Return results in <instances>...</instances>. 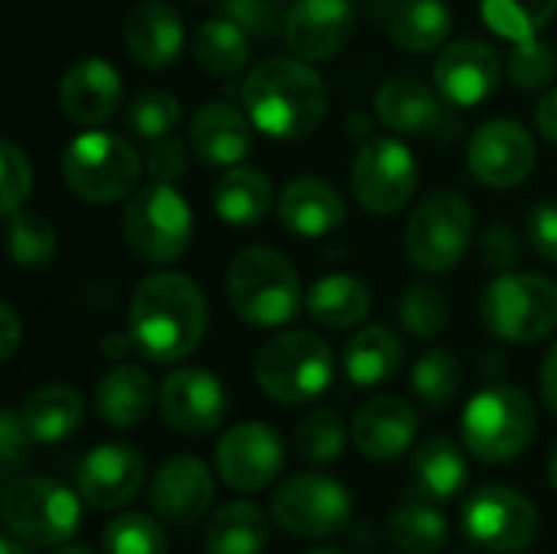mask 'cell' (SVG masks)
<instances>
[{
  "label": "cell",
  "instance_id": "1",
  "mask_svg": "<svg viewBox=\"0 0 557 554\" xmlns=\"http://www.w3.org/2000/svg\"><path fill=\"white\" fill-rule=\"evenodd\" d=\"M206 327L209 307L193 278L160 271L140 281V287L134 291L127 336L147 362H183L202 343Z\"/></svg>",
  "mask_w": 557,
  "mask_h": 554
},
{
  "label": "cell",
  "instance_id": "2",
  "mask_svg": "<svg viewBox=\"0 0 557 554\" xmlns=\"http://www.w3.org/2000/svg\"><path fill=\"white\" fill-rule=\"evenodd\" d=\"M242 101L255 127L274 140L310 137L326 118V85L307 59H264L251 69Z\"/></svg>",
  "mask_w": 557,
  "mask_h": 554
},
{
  "label": "cell",
  "instance_id": "3",
  "mask_svg": "<svg viewBox=\"0 0 557 554\" xmlns=\"http://www.w3.org/2000/svg\"><path fill=\"white\" fill-rule=\"evenodd\" d=\"M225 291L232 310L258 330H277L290 323L307 304L294 264L281 251L261 245L235 255L228 264Z\"/></svg>",
  "mask_w": 557,
  "mask_h": 554
},
{
  "label": "cell",
  "instance_id": "4",
  "mask_svg": "<svg viewBox=\"0 0 557 554\" xmlns=\"http://www.w3.org/2000/svg\"><path fill=\"white\" fill-rule=\"evenodd\" d=\"M336 376V356L317 333H281L261 346L255 359V382L264 395L284 405H310Z\"/></svg>",
  "mask_w": 557,
  "mask_h": 554
},
{
  "label": "cell",
  "instance_id": "5",
  "mask_svg": "<svg viewBox=\"0 0 557 554\" xmlns=\"http://www.w3.org/2000/svg\"><path fill=\"white\" fill-rule=\"evenodd\" d=\"M535 405L516 385H490L463 408V444L486 464L516 460L535 438Z\"/></svg>",
  "mask_w": 557,
  "mask_h": 554
},
{
  "label": "cell",
  "instance_id": "6",
  "mask_svg": "<svg viewBox=\"0 0 557 554\" xmlns=\"http://www.w3.org/2000/svg\"><path fill=\"white\" fill-rule=\"evenodd\" d=\"M121 232L127 248L147 264L176 261L193 238V212L189 202L173 189V183L140 186L121 219Z\"/></svg>",
  "mask_w": 557,
  "mask_h": 554
},
{
  "label": "cell",
  "instance_id": "7",
  "mask_svg": "<svg viewBox=\"0 0 557 554\" xmlns=\"http://www.w3.org/2000/svg\"><path fill=\"white\" fill-rule=\"evenodd\" d=\"M62 180L88 202H117L137 186L140 157L117 134L85 131L62 153Z\"/></svg>",
  "mask_w": 557,
  "mask_h": 554
},
{
  "label": "cell",
  "instance_id": "8",
  "mask_svg": "<svg viewBox=\"0 0 557 554\" xmlns=\"http://www.w3.org/2000/svg\"><path fill=\"white\" fill-rule=\"evenodd\" d=\"M483 323L506 343H539L557 330V284L542 274H499L483 294Z\"/></svg>",
  "mask_w": 557,
  "mask_h": 554
},
{
  "label": "cell",
  "instance_id": "9",
  "mask_svg": "<svg viewBox=\"0 0 557 554\" xmlns=\"http://www.w3.org/2000/svg\"><path fill=\"white\" fill-rule=\"evenodd\" d=\"M473 238V209L463 196L437 189L418 202L408 219L405 251L418 271L447 274L460 264Z\"/></svg>",
  "mask_w": 557,
  "mask_h": 554
},
{
  "label": "cell",
  "instance_id": "10",
  "mask_svg": "<svg viewBox=\"0 0 557 554\" xmlns=\"http://www.w3.org/2000/svg\"><path fill=\"white\" fill-rule=\"evenodd\" d=\"M3 522L29 545H65L82 526L78 496L49 477L10 480L3 490Z\"/></svg>",
  "mask_w": 557,
  "mask_h": 554
},
{
  "label": "cell",
  "instance_id": "11",
  "mask_svg": "<svg viewBox=\"0 0 557 554\" xmlns=\"http://www.w3.org/2000/svg\"><path fill=\"white\" fill-rule=\"evenodd\" d=\"M271 513L274 522L297 539H330L349 522L352 496L333 477L297 473L277 487Z\"/></svg>",
  "mask_w": 557,
  "mask_h": 554
},
{
  "label": "cell",
  "instance_id": "12",
  "mask_svg": "<svg viewBox=\"0 0 557 554\" xmlns=\"http://www.w3.org/2000/svg\"><path fill=\"white\" fill-rule=\"evenodd\" d=\"M463 529L473 545L493 554H516L539 535L535 503L512 487H483L463 506Z\"/></svg>",
  "mask_w": 557,
  "mask_h": 554
},
{
  "label": "cell",
  "instance_id": "13",
  "mask_svg": "<svg viewBox=\"0 0 557 554\" xmlns=\"http://www.w3.org/2000/svg\"><path fill=\"white\" fill-rule=\"evenodd\" d=\"M356 199L375 216L401 212L418 189L414 153L395 137H372L359 147L352 160Z\"/></svg>",
  "mask_w": 557,
  "mask_h": 554
},
{
  "label": "cell",
  "instance_id": "14",
  "mask_svg": "<svg viewBox=\"0 0 557 554\" xmlns=\"http://www.w3.org/2000/svg\"><path fill=\"white\" fill-rule=\"evenodd\" d=\"M215 464L232 490L258 493L277 480L284 467V441L264 421H242L222 434L215 447Z\"/></svg>",
  "mask_w": 557,
  "mask_h": 554
},
{
  "label": "cell",
  "instance_id": "15",
  "mask_svg": "<svg viewBox=\"0 0 557 554\" xmlns=\"http://www.w3.org/2000/svg\"><path fill=\"white\" fill-rule=\"evenodd\" d=\"M535 140L516 121H486L473 131L467 147L470 173L490 189H512L519 186L535 167Z\"/></svg>",
  "mask_w": 557,
  "mask_h": 554
},
{
  "label": "cell",
  "instance_id": "16",
  "mask_svg": "<svg viewBox=\"0 0 557 554\" xmlns=\"http://www.w3.org/2000/svg\"><path fill=\"white\" fill-rule=\"evenodd\" d=\"M160 415L173 431L202 438L222 428L228 415V395L212 372L176 369L160 385Z\"/></svg>",
  "mask_w": 557,
  "mask_h": 554
},
{
  "label": "cell",
  "instance_id": "17",
  "mask_svg": "<svg viewBox=\"0 0 557 554\" xmlns=\"http://www.w3.org/2000/svg\"><path fill=\"white\" fill-rule=\"evenodd\" d=\"M147 480V460L131 444H98L91 447L75 473L78 493L91 509H124Z\"/></svg>",
  "mask_w": 557,
  "mask_h": 554
},
{
  "label": "cell",
  "instance_id": "18",
  "mask_svg": "<svg viewBox=\"0 0 557 554\" xmlns=\"http://www.w3.org/2000/svg\"><path fill=\"white\" fill-rule=\"evenodd\" d=\"M356 33L352 0H294L284 23V39L307 62L333 59Z\"/></svg>",
  "mask_w": 557,
  "mask_h": 554
},
{
  "label": "cell",
  "instance_id": "19",
  "mask_svg": "<svg viewBox=\"0 0 557 554\" xmlns=\"http://www.w3.org/2000/svg\"><path fill=\"white\" fill-rule=\"evenodd\" d=\"M499 52L483 39H457L444 46V52L434 62V82L444 101L457 108L483 104L496 85H499Z\"/></svg>",
  "mask_w": 557,
  "mask_h": 554
},
{
  "label": "cell",
  "instance_id": "20",
  "mask_svg": "<svg viewBox=\"0 0 557 554\" xmlns=\"http://www.w3.org/2000/svg\"><path fill=\"white\" fill-rule=\"evenodd\" d=\"M215 500V480L209 467L193 454H176L163 460V467L153 477L150 503L157 516L170 526H196Z\"/></svg>",
  "mask_w": 557,
  "mask_h": 554
},
{
  "label": "cell",
  "instance_id": "21",
  "mask_svg": "<svg viewBox=\"0 0 557 554\" xmlns=\"http://www.w3.org/2000/svg\"><path fill=\"white\" fill-rule=\"evenodd\" d=\"M124 88L111 62L85 56L69 65L59 85V104L75 124H101L121 108Z\"/></svg>",
  "mask_w": 557,
  "mask_h": 554
},
{
  "label": "cell",
  "instance_id": "22",
  "mask_svg": "<svg viewBox=\"0 0 557 554\" xmlns=\"http://www.w3.org/2000/svg\"><path fill=\"white\" fill-rule=\"evenodd\" d=\"M418 438V415L408 402L382 395L366 402L352 421V441L366 460H398Z\"/></svg>",
  "mask_w": 557,
  "mask_h": 554
},
{
  "label": "cell",
  "instance_id": "23",
  "mask_svg": "<svg viewBox=\"0 0 557 554\" xmlns=\"http://www.w3.org/2000/svg\"><path fill=\"white\" fill-rule=\"evenodd\" d=\"M346 219V202L330 180L297 176L277 196V222L297 238H323Z\"/></svg>",
  "mask_w": 557,
  "mask_h": 554
},
{
  "label": "cell",
  "instance_id": "24",
  "mask_svg": "<svg viewBox=\"0 0 557 554\" xmlns=\"http://www.w3.org/2000/svg\"><path fill=\"white\" fill-rule=\"evenodd\" d=\"M189 144L209 167H238L255 144V121L235 104H202L189 124Z\"/></svg>",
  "mask_w": 557,
  "mask_h": 554
},
{
  "label": "cell",
  "instance_id": "25",
  "mask_svg": "<svg viewBox=\"0 0 557 554\" xmlns=\"http://www.w3.org/2000/svg\"><path fill=\"white\" fill-rule=\"evenodd\" d=\"M183 16L163 0L137 3L124 20V46L144 69H166L183 49Z\"/></svg>",
  "mask_w": 557,
  "mask_h": 554
},
{
  "label": "cell",
  "instance_id": "26",
  "mask_svg": "<svg viewBox=\"0 0 557 554\" xmlns=\"http://www.w3.org/2000/svg\"><path fill=\"white\" fill-rule=\"evenodd\" d=\"M153 382L137 366H117L95 385V411L111 428H137L153 411Z\"/></svg>",
  "mask_w": 557,
  "mask_h": 554
},
{
  "label": "cell",
  "instance_id": "27",
  "mask_svg": "<svg viewBox=\"0 0 557 554\" xmlns=\"http://www.w3.org/2000/svg\"><path fill=\"white\" fill-rule=\"evenodd\" d=\"M20 421L33 444H59L82 428L85 405L82 395L69 385H42L23 402Z\"/></svg>",
  "mask_w": 557,
  "mask_h": 554
},
{
  "label": "cell",
  "instance_id": "28",
  "mask_svg": "<svg viewBox=\"0 0 557 554\" xmlns=\"http://www.w3.org/2000/svg\"><path fill=\"white\" fill-rule=\"evenodd\" d=\"M379 121L395 134H431L444 111L437 95L414 78H392L375 95Z\"/></svg>",
  "mask_w": 557,
  "mask_h": 554
},
{
  "label": "cell",
  "instance_id": "29",
  "mask_svg": "<svg viewBox=\"0 0 557 554\" xmlns=\"http://www.w3.org/2000/svg\"><path fill=\"white\" fill-rule=\"evenodd\" d=\"M274 186L255 167H228L212 186V209L228 225H255L271 212Z\"/></svg>",
  "mask_w": 557,
  "mask_h": 554
},
{
  "label": "cell",
  "instance_id": "30",
  "mask_svg": "<svg viewBox=\"0 0 557 554\" xmlns=\"http://www.w3.org/2000/svg\"><path fill=\"white\" fill-rule=\"evenodd\" d=\"M405 359V346L401 340L385 330V327H366L359 330L346 349H343V372L352 385L359 389H372L388 382Z\"/></svg>",
  "mask_w": 557,
  "mask_h": 554
},
{
  "label": "cell",
  "instance_id": "31",
  "mask_svg": "<svg viewBox=\"0 0 557 554\" xmlns=\"http://www.w3.org/2000/svg\"><path fill=\"white\" fill-rule=\"evenodd\" d=\"M454 26L450 7L444 0H392L385 13V33L411 52L437 49Z\"/></svg>",
  "mask_w": 557,
  "mask_h": 554
},
{
  "label": "cell",
  "instance_id": "32",
  "mask_svg": "<svg viewBox=\"0 0 557 554\" xmlns=\"http://www.w3.org/2000/svg\"><path fill=\"white\" fill-rule=\"evenodd\" d=\"M307 310L320 327L349 330L362 323L372 310V291L359 278L349 274H326L307 294Z\"/></svg>",
  "mask_w": 557,
  "mask_h": 554
},
{
  "label": "cell",
  "instance_id": "33",
  "mask_svg": "<svg viewBox=\"0 0 557 554\" xmlns=\"http://www.w3.org/2000/svg\"><path fill=\"white\" fill-rule=\"evenodd\" d=\"M414 483L431 500H454L470 483V464L450 438H428L414 454Z\"/></svg>",
  "mask_w": 557,
  "mask_h": 554
},
{
  "label": "cell",
  "instance_id": "34",
  "mask_svg": "<svg viewBox=\"0 0 557 554\" xmlns=\"http://www.w3.org/2000/svg\"><path fill=\"white\" fill-rule=\"evenodd\" d=\"M268 545V519L251 503H232L212 516L206 554H261Z\"/></svg>",
  "mask_w": 557,
  "mask_h": 554
},
{
  "label": "cell",
  "instance_id": "35",
  "mask_svg": "<svg viewBox=\"0 0 557 554\" xmlns=\"http://www.w3.org/2000/svg\"><path fill=\"white\" fill-rule=\"evenodd\" d=\"M193 52L206 72L222 75V78L238 75L248 62V33L238 23H232L228 16L225 20H206L196 29Z\"/></svg>",
  "mask_w": 557,
  "mask_h": 554
},
{
  "label": "cell",
  "instance_id": "36",
  "mask_svg": "<svg viewBox=\"0 0 557 554\" xmlns=\"http://www.w3.org/2000/svg\"><path fill=\"white\" fill-rule=\"evenodd\" d=\"M483 20L509 42L535 39L555 16L557 0H480Z\"/></svg>",
  "mask_w": 557,
  "mask_h": 554
},
{
  "label": "cell",
  "instance_id": "37",
  "mask_svg": "<svg viewBox=\"0 0 557 554\" xmlns=\"http://www.w3.org/2000/svg\"><path fill=\"white\" fill-rule=\"evenodd\" d=\"M392 539L408 554L441 552L447 545V519L428 503H405L392 519Z\"/></svg>",
  "mask_w": 557,
  "mask_h": 554
},
{
  "label": "cell",
  "instance_id": "38",
  "mask_svg": "<svg viewBox=\"0 0 557 554\" xmlns=\"http://www.w3.org/2000/svg\"><path fill=\"white\" fill-rule=\"evenodd\" d=\"M7 245L20 268H42L55 255V229L46 216L16 209L7 216Z\"/></svg>",
  "mask_w": 557,
  "mask_h": 554
},
{
  "label": "cell",
  "instance_id": "39",
  "mask_svg": "<svg viewBox=\"0 0 557 554\" xmlns=\"http://www.w3.org/2000/svg\"><path fill=\"white\" fill-rule=\"evenodd\" d=\"M463 385V369L454 353L447 349H431L424 353L414 369H411V389L428 408H444L457 398Z\"/></svg>",
  "mask_w": 557,
  "mask_h": 554
},
{
  "label": "cell",
  "instance_id": "40",
  "mask_svg": "<svg viewBox=\"0 0 557 554\" xmlns=\"http://www.w3.org/2000/svg\"><path fill=\"white\" fill-rule=\"evenodd\" d=\"M104 554H166V535L144 513H121L104 526Z\"/></svg>",
  "mask_w": 557,
  "mask_h": 554
},
{
  "label": "cell",
  "instance_id": "41",
  "mask_svg": "<svg viewBox=\"0 0 557 554\" xmlns=\"http://www.w3.org/2000/svg\"><path fill=\"white\" fill-rule=\"evenodd\" d=\"M447 317H450V304L434 284H414L398 300V320L411 336L434 340L447 327Z\"/></svg>",
  "mask_w": 557,
  "mask_h": 554
},
{
  "label": "cell",
  "instance_id": "42",
  "mask_svg": "<svg viewBox=\"0 0 557 554\" xmlns=\"http://www.w3.org/2000/svg\"><path fill=\"white\" fill-rule=\"evenodd\" d=\"M346 451V424L336 411L323 408L300 421L297 428V454L307 464H333Z\"/></svg>",
  "mask_w": 557,
  "mask_h": 554
},
{
  "label": "cell",
  "instance_id": "43",
  "mask_svg": "<svg viewBox=\"0 0 557 554\" xmlns=\"http://www.w3.org/2000/svg\"><path fill=\"white\" fill-rule=\"evenodd\" d=\"M124 121H127V127L137 137H144V140H163L180 124V101L170 91H160V88L140 91L137 98H131V108H127Z\"/></svg>",
  "mask_w": 557,
  "mask_h": 554
},
{
  "label": "cell",
  "instance_id": "44",
  "mask_svg": "<svg viewBox=\"0 0 557 554\" xmlns=\"http://www.w3.org/2000/svg\"><path fill=\"white\" fill-rule=\"evenodd\" d=\"M557 75V52L542 42L539 36L535 39H522L516 42V49L509 52V78L519 85V88H545L548 82H555Z\"/></svg>",
  "mask_w": 557,
  "mask_h": 554
},
{
  "label": "cell",
  "instance_id": "45",
  "mask_svg": "<svg viewBox=\"0 0 557 554\" xmlns=\"http://www.w3.org/2000/svg\"><path fill=\"white\" fill-rule=\"evenodd\" d=\"M222 10L248 36L274 39L284 29V23H287V10L290 7H284V0H225Z\"/></svg>",
  "mask_w": 557,
  "mask_h": 554
},
{
  "label": "cell",
  "instance_id": "46",
  "mask_svg": "<svg viewBox=\"0 0 557 554\" xmlns=\"http://www.w3.org/2000/svg\"><path fill=\"white\" fill-rule=\"evenodd\" d=\"M0 170H3V216L16 212L29 189H33V170H29V157L13 144V140H3L0 144Z\"/></svg>",
  "mask_w": 557,
  "mask_h": 554
},
{
  "label": "cell",
  "instance_id": "47",
  "mask_svg": "<svg viewBox=\"0 0 557 554\" xmlns=\"http://www.w3.org/2000/svg\"><path fill=\"white\" fill-rule=\"evenodd\" d=\"M525 235L535 255L548 264H557V202H539L525 219Z\"/></svg>",
  "mask_w": 557,
  "mask_h": 554
},
{
  "label": "cell",
  "instance_id": "48",
  "mask_svg": "<svg viewBox=\"0 0 557 554\" xmlns=\"http://www.w3.org/2000/svg\"><path fill=\"white\" fill-rule=\"evenodd\" d=\"M147 173L153 183H176L186 173V147L173 137L153 140L147 153Z\"/></svg>",
  "mask_w": 557,
  "mask_h": 554
},
{
  "label": "cell",
  "instance_id": "49",
  "mask_svg": "<svg viewBox=\"0 0 557 554\" xmlns=\"http://www.w3.org/2000/svg\"><path fill=\"white\" fill-rule=\"evenodd\" d=\"M519 251H522L519 232H512L509 225H493L480 242L483 264L493 268V271H509L519 261Z\"/></svg>",
  "mask_w": 557,
  "mask_h": 554
},
{
  "label": "cell",
  "instance_id": "50",
  "mask_svg": "<svg viewBox=\"0 0 557 554\" xmlns=\"http://www.w3.org/2000/svg\"><path fill=\"white\" fill-rule=\"evenodd\" d=\"M26 444H29V434H26L20 415L7 408L0 415V457H3V477H7V483L20 470V464L26 457Z\"/></svg>",
  "mask_w": 557,
  "mask_h": 554
},
{
  "label": "cell",
  "instance_id": "51",
  "mask_svg": "<svg viewBox=\"0 0 557 554\" xmlns=\"http://www.w3.org/2000/svg\"><path fill=\"white\" fill-rule=\"evenodd\" d=\"M0 327H3V343H0V359H13L16 346H20V317L10 304L0 307Z\"/></svg>",
  "mask_w": 557,
  "mask_h": 554
},
{
  "label": "cell",
  "instance_id": "52",
  "mask_svg": "<svg viewBox=\"0 0 557 554\" xmlns=\"http://www.w3.org/2000/svg\"><path fill=\"white\" fill-rule=\"evenodd\" d=\"M535 121H539V131H542L552 144H557V88H552V91L539 101Z\"/></svg>",
  "mask_w": 557,
  "mask_h": 554
},
{
  "label": "cell",
  "instance_id": "53",
  "mask_svg": "<svg viewBox=\"0 0 557 554\" xmlns=\"http://www.w3.org/2000/svg\"><path fill=\"white\" fill-rule=\"evenodd\" d=\"M542 395L557 415V346L545 356V366H542Z\"/></svg>",
  "mask_w": 557,
  "mask_h": 554
},
{
  "label": "cell",
  "instance_id": "54",
  "mask_svg": "<svg viewBox=\"0 0 557 554\" xmlns=\"http://www.w3.org/2000/svg\"><path fill=\"white\" fill-rule=\"evenodd\" d=\"M0 554H29V542H23L20 535L7 532L3 542H0Z\"/></svg>",
  "mask_w": 557,
  "mask_h": 554
},
{
  "label": "cell",
  "instance_id": "55",
  "mask_svg": "<svg viewBox=\"0 0 557 554\" xmlns=\"http://www.w3.org/2000/svg\"><path fill=\"white\" fill-rule=\"evenodd\" d=\"M131 346H134V343H131V336H127V340H121V336H108L101 349H104L108 356H121V353H124V349H131Z\"/></svg>",
  "mask_w": 557,
  "mask_h": 554
},
{
  "label": "cell",
  "instance_id": "56",
  "mask_svg": "<svg viewBox=\"0 0 557 554\" xmlns=\"http://www.w3.org/2000/svg\"><path fill=\"white\" fill-rule=\"evenodd\" d=\"M548 480H552V487H555L557 493V444L555 451H552V460H548Z\"/></svg>",
  "mask_w": 557,
  "mask_h": 554
},
{
  "label": "cell",
  "instance_id": "57",
  "mask_svg": "<svg viewBox=\"0 0 557 554\" xmlns=\"http://www.w3.org/2000/svg\"><path fill=\"white\" fill-rule=\"evenodd\" d=\"M55 554H95V552H88V549H82V545H69V549H59Z\"/></svg>",
  "mask_w": 557,
  "mask_h": 554
},
{
  "label": "cell",
  "instance_id": "58",
  "mask_svg": "<svg viewBox=\"0 0 557 554\" xmlns=\"http://www.w3.org/2000/svg\"><path fill=\"white\" fill-rule=\"evenodd\" d=\"M307 554H346V552H339V549H313V552H307Z\"/></svg>",
  "mask_w": 557,
  "mask_h": 554
},
{
  "label": "cell",
  "instance_id": "59",
  "mask_svg": "<svg viewBox=\"0 0 557 554\" xmlns=\"http://www.w3.org/2000/svg\"><path fill=\"white\" fill-rule=\"evenodd\" d=\"M196 3H202V0H196Z\"/></svg>",
  "mask_w": 557,
  "mask_h": 554
}]
</instances>
